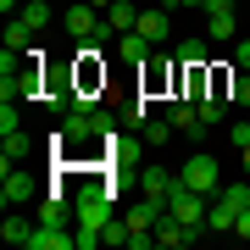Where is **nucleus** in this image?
Wrapping results in <instances>:
<instances>
[{"label": "nucleus", "instance_id": "9d476101", "mask_svg": "<svg viewBox=\"0 0 250 250\" xmlns=\"http://www.w3.org/2000/svg\"><path fill=\"white\" fill-rule=\"evenodd\" d=\"M178 184V172H167V167H139V195H150V200H167V189Z\"/></svg>", "mask_w": 250, "mask_h": 250}, {"label": "nucleus", "instance_id": "ddd939ff", "mask_svg": "<svg viewBox=\"0 0 250 250\" xmlns=\"http://www.w3.org/2000/svg\"><path fill=\"white\" fill-rule=\"evenodd\" d=\"M139 11L145 6H134V0H111L106 6V28L111 34H128V28H139Z\"/></svg>", "mask_w": 250, "mask_h": 250}, {"label": "nucleus", "instance_id": "2f4dec72", "mask_svg": "<svg viewBox=\"0 0 250 250\" xmlns=\"http://www.w3.org/2000/svg\"><path fill=\"white\" fill-rule=\"evenodd\" d=\"M161 6H167V0H161Z\"/></svg>", "mask_w": 250, "mask_h": 250}, {"label": "nucleus", "instance_id": "0eeeda50", "mask_svg": "<svg viewBox=\"0 0 250 250\" xmlns=\"http://www.w3.org/2000/svg\"><path fill=\"white\" fill-rule=\"evenodd\" d=\"M189 239H200V233L189 228L184 217H172V211H161V217H156V245H167V250H178V245H189Z\"/></svg>", "mask_w": 250, "mask_h": 250}, {"label": "nucleus", "instance_id": "c85d7f7f", "mask_svg": "<svg viewBox=\"0 0 250 250\" xmlns=\"http://www.w3.org/2000/svg\"><path fill=\"white\" fill-rule=\"evenodd\" d=\"M0 11H6V17H11V11H22V0H0Z\"/></svg>", "mask_w": 250, "mask_h": 250}, {"label": "nucleus", "instance_id": "39448f33", "mask_svg": "<svg viewBox=\"0 0 250 250\" xmlns=\"http://www.w3.org/2000/svg\"><path fill=\"white\" fill-rule=\"evenodd\" d=\"M72 211H78V233H100V239H106V223H111V195L72 200Z\"/></svg>", "mask_w": 250, "mask_h": 250}, {"label": "nucleus", "instance_id": "7c9ffc66", "mask_svg": "<svg viewBox=\"0 0 250 250\" xmlns=\"http://www.w3.org/2000/svg\"><path fill=\"white\" fill-rule=\"evenodd\" d=\"M89 6H95V11H106V6H111V0H89Z\"/></svg>", "mask_w": 250, "mask_h": 250}, {"label": "nucleus", "instance_id": "6ab92c4d", "mask_svg": "<svg viewBox=\"0 0 250 250\" xmlns=\"http://www.w3.org/2000/svg\"><path fill=\"white\" fill-rule=\"evenodd\" d=\"M206 233H233V211L223 200H211V211H206Z\"/></svg>", "mask_w": 250, "mask_h": 250}, {"label": "nucleus", "instance_id": "aec40b11", "mask_svg": "<svg viewBox=\"0 0 250 250\" xmlns=\"http://www.w3.org/2000/svg\"><path fill=\"white\" fill-rule=\"evenodd\" d=\"M217 200H223V206H228L233 217H239L245 206H250V184H228V189H217Z\"/></svg>", "mask_w": 250, "mask_h": 250}, {"label": "nucleus", "instance_id": "dca6fc26", "mask_svg": "<svg viewBox=\"0 0 250 250\" xmlns=\"http://www.w3.org/2000/svg\"><path fill=\"white\" fill-rule=\"evenodd\" d=\"M34 228H39V223H22V217H11V211H6V223H0V233H6V245H22V250L34 245Z\"/></svg>", "mask_w": 250, "mask_h": 250}, {"label": "nucleus", "instance_id": "4468645a", "mask_svg": "<svg viewBox=\"0 0 250 250\" xmlns=\"http://www.w3.org/2000/svg\"><path fill=\"white\" fill-rule=\"evenodd\" d=\"M6 50H17V56L34 50V28H28L22 17H6Z\"/></svg>", "mask_w": 250, "mask_h": 250}, {"label": "nucleus", "instance_id": "20e7f679", "mask_svg": "<svg viewBox=\"0 0 250 250\" xmlns=\"http://www.w3.org/2000/svg\"><path fill=\"white\" fill-rule=\"evenodd\" d=\"M167 123H172V128H184V134L195 139V145H200L206 134H211V123L200 117V100H189V95H178V100L167 106Z\"/></svg>", "mask_w": 250, "mask_h": 250}, {"label": "nucleus", "instance_id": "393cba45", "mask_svg": "<svg viewBox=\"0 0 250 250\" xmlns=\"http://www.w3.org/2000/svg\"><path fill=\"white\" fill-rule=\"evenodd\" d=\"M233 239H250V206H245L239 217H233Z\"/></svg>", "mask_w": 250, "mask_h": 250}, {"label": "nucleus", "instance_id": "423d86ee", "mask_svg": "<svg viewBox=\"0 0 250 250\" xmlns=\"http://www.w3.org/2000/svg\"><path fill=\"white\" fill-rule=\"evenodd\" d=\"M139 34L150 39V45H167V39H172V6H150V11H139Z\"/></svg>", "mask_w": 250, "mask_h": 250}, {"label": "nucleus", "instance_id": "1a4fd4ad", "mask_svg": "<svg viewBox=\"0 0 250 250\" xmlns=\"http://www.w3.org/2000/svg\"><path fill=\"white\" fill-rule=\"evenodd\" d=\"M150 39H145L139 34V28H128V34H117V56H123V62H134V67H145V62H150Z\"/></svg>", "mask_w": 250, "mask_h": 250}, {"label": "nucleus", "instance_id": "7ed1b4c3", "mask_svg": "<svg viewBox=\"0 0 250 250\" xmlns=\"http://www.w3.org/2000/svg\"><path fill=\"white\" fill-rule=\"evenodd\" d=\"M39 195V178L28 167H6L0 172V206H6V211H17V206H28Z\"/></svg>", "mask_w": 250, "mask_h": 250}, {"label": "nucleus", "instance_id": "6e6552de", "mask_svg": "<svg viewBox=\"0 0 250 250\" xmlns=\"http://www.w3.org/2000/svg\"><path fill=\"white\" fill-rule=\"evenodd\" d=\"M206 39H233V0H206Z\"/></svg>", "mask_w": 250, "mask_h": 250}, {"label": "nucleus", "instance_id": "f03ea898", "mask_svg": "<svg viewBox=\"0 0 250 250\" xmlns=\"http://www.w3.org/2000/svg\"><path fill=\"white\" fill-rule=\"evenodd\" d=\"M167 211H172V217H184L195 233H206V211H211V200H206V195H195V189L178 178V184L167 189Z\"/></svg>", "mask_w": 250, "mask_h": 250}, {"label": "nucleus", "instance_id": "bb28decb", "mask_svg": "<svg viewBox=\"0 0 250 250\" xmlns=\"http://www.w3.org/2000/svg\"><path fill=\"white\" fill-rule=\"evenodd\" d=\"M172 11H206V0H167Z\"/></svg>", "mask_w": 250, "mask_h": 250}, {"label": "nucleus", "instance_id": "f257e3e1", "mask_svg": "<svg viewBox=\"0 0 250 250\" xmlns=\"http://www.w3.org/2000/svg\"><path fill=\"white\" fill-rule=\"evenodd\" d=\"M178 178H184L189 189H195V195L217 200V189H223V161H217L211 150H195V156H189L184 167H178Z\"/></svg>", "mask_w": 250, "mask_h": 250}, {"label": "nucleus", "instance_id": "a211bd4d", "mask_svg": "<svg viewBox=\"0 0 250 250\" xmlns=\"http://www.w3.org/2000/svg\"><path fill=\"white\" fill-rule=\"evenodd\" d=\"M167 78H172V67H167V62H145L139 89H167Z\"/></svg>", "mask_w": 250, "mask_h": 250}, {"label": "nucleus", "instance_id": "c756f323", "mask_svg": "<svg viewBox=\"0 0 250 250\" xmlns=\"http://www.w3.org/2000/svg\"><path fill=\"white\" fill-rule=\"evenodd\" d=\"M239 161H245V172H250V145H245V150H239Z\"/></svg>", "mask_w": 250, "mask_h": 250}, {"label": "nucleus", "instance_id": "f8f14e48", "mask_svg": "<svg viewBox=\"0 0 250 250\" xmlns=\"http://www.w3.org/2000/svg\"><path fill=\"white\" fill-rule=\"evenodd\" d=\"M28 156H34V139H28L22 128H11V134H6V150H0V172H6V167H22Z\"/></svg>", "mask_w": 250, "mask_h": 250}, {"label": "nucleus", "instance_id": "412c9836", "mask_svg": "<svg viewBox=\"0 0 250 250\" xmlns=\"http://www.w3.org/2000/svg\"><path fill=\"white\" fill-rule=\"evenodd\" d=\"M17 17H22V22H28V28L39 34V28L50 22V6H45V0H22V11H17Z\"/></svg>", "mask_w": 250, "mask_h": 250}, {"label": "nucleus", "instance_id": "cd10ccee", "mask_svg": "<svg viewBox=\"0 0 250 250\" xmlns=\"http://www.w3.org/2000/svg\"><path fill=\"white\" fill-rule=\"evenodd\" d=\"M233 145H239V150L250 145V123H233Z\"/></svg>", "mask_w": 250, "mask_h": 250}, {"label": "nucleus", "instance_id": "a878e982", "mask_svg": "<svg viewBox=\"0 0 250 250\" xmlns=\"http://www.w3.org/2000/svg\"><path fill=\"white\" fill-rule=\"evenodd\" d=\"M233 62H239V72H250V39H239V45H233Z\"/></svg>", "mask_w": 250, "mask_h": 250}, {"label": "nucleus", "instance_id": "5701e85b", "mask_svg": "<svg viewBox=\"0 0 250 250\" xmlns=\"http://www.w3.org/2000/svg\"><path fill=\"white\" fill-rule=\"evenodd\" d=\"M228 100L233 106H250V72H233L228 78Z\"/></svg>", "mask_w": 250, "mask_h": 250}, {"label": "nucleus", "instance_id": "4be33fe9", "mask_svg": "<svg viewBox=\"0 0 250 250\" xmlns=\"http://www.w3.org/2000/svg\"><path fill=\"white\" fill-rule=\"evenodd\" d=\"M178 62L184 67H206V62H211V56H206V39H184V45H178Z\"/></svg>", "mask_w": 250, "mask_h": 250}, {"label": "nucleus", "instance_id": "9b49d317", "mask_svg": "<svg viewBox=\"0 0 250 250\" xmlns=\"http://www.w3.org/2000/svg\"><path fill=\"white\" fill-rule=\"evenodd\" d=\"M67 217H78V211L67 206V195H62V189H50V195L39 200V223H45V228H67Z\"/></svg>", "mask_w": 250, "mask_h": 250}, {"label": "nucleus", "instance_id": "f3484780", "mask_svg": "<svg viewBox=\"0 0 250 250\" xmlns=\"http://www.w3.org/2000/svg\"><path fill=\"white\" fill-rule=\"evenodd\" d=\"M139 128H145V145H167L172 134H178V128H172V123H167V117H145V123H139Z\"/></svg>", "mask_w": 250, "mask_h": 250}, {"label": "nucleus", "instance_id": "b1692460", "mask_svg": "<svg viewBox=\"0 0 250 250\" xmlns=\"http://www.w3.org/2000/svg\"><path fill=\"white\" fill-rule=\"evenodd\" d=\"M11 128H22V117H17V100H0V134H11Z\"/></svg>", "mask_w": 250, "mask_h": 250}, {"label": "nucleus", "instance_id": "2eb2a0df", "mask_svg": "<svg viewBox=\"0 0 250 250\" xmlns=\"http://www.w3.org/2000/svg\"><path fill=\"white\" fill-rule=\"evenodd\" d=\"M28 250H72V233H67V228H45V223H39Z\"/></svg>", "mask_w": 250, "mask_h": 250}]
</instances>
